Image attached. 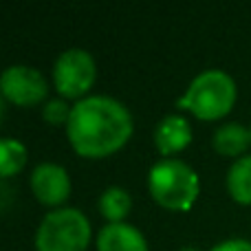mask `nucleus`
I'll list each match as a JSON object with an SVG mask.
<instances>
[{
  "label": "nucleus",
  "instance_id": "nucleus-1",
  "mask_svg": "<svg viewBox=\"0 0 251 251\" xmlns=\"http://www.w3.org/2000/svg\"><path fill=\"white\" fill-rule=\"evenodd\" d=\"M132 132V117L119 100L88 95L73 104L66 122L69 141L84 156H106L119 150Z\"/></svg>",
  "mask_w": 251,
  "mask_h": 251
},
{
  "label": "nucleus",
  "instance_id": "nucleus-2",
  "mask_svg": "<svg viewBox=\"0 0 251 251\" xmlns=\"http://www.w3.org/2000/svg\"><path fill=\"white\" fill-rule=\"evenodd\" d=\"M148 187L156 203L168 209L185 212L199 196V176L181 159H161L148 172Z\"/></svg>",
  "mask_w": 251,
  "mask_h": 251
},
{
  "label": "nucleus",
  "instance_id": "nucleus-3",
  "mask_svg": "<svg viewBox=\"0 0 251 251\" xmlns=\"http://www.w3.org/2000/svg\"><path fill=\"white\" fill-rule=\"evenodd\" d=\"M236 101V82L221 69H207L190 82L178 100L181 108H190L199 119H221Z\"/></svg>",
  "mask_w": 251,
  "mask_h": 251
},
{
  "label": "nucleus",
  "instance_id": "nucleus-4",
  "mask_svg": "<svg viewBox=\"0 0 251 251\" xmlns=\"http://www.w3.org/2000/svg\"><path fill=\"white\" fill-rule=\"evenodd\" d=\"M91 240V223L79 209L60 207L49 212L35 231L38 251H84Z\"/></svg>",
  "mask_w": 251,
  "mask_h": 251
},
{
  "label": "nucleus",
  "instance_id": "nucleus-5",
  "mask_svg": "<svg viewBox=\"0 0 251 251\" xmlns=\"http://www.w3.org/2000/svg\"><path fill=\"white\" fill-rule=\"evenodd\" d=\"M97 66L86 49H66L53 64L55 88L66 97H79L93 86Z\"/></svg>",
  "mask_w": 251,
  "mask_h": 251
},
{
  "label": "nucleus",
  "instance_id": "nucleus-6",
  "mask_svg": "<svg viewBox=\"0 0 251 251\" xmlns=\"http://www.w3.org/2000/svg\"><path fill=\"white\" fill-rule=\"evenodd\" d=\"M0 91L16 106H33L47 97V77L38 69L13 64L0 73Z\"/></svg>",
  "mask_w": 251,
  "mask_h": 251
},
{
  "label": "nucleus",
  "instance_id": "nucleus-7",
  "mask_svg": "<svg viewBox=\"0 0 251 251\" xmlns=\"http://www.w3.org/2000/svg\"><path fill=\"white\" fill-rule=\"evenodd\" d=\"M31 190L42 203L60 205L71 194V178L69 172L60 163L42 161L31 172Z\"/></svg>",
  "mask_w": 251,
  "mask_h": 251
},
{
  "label": "nucleus",
  "instance_id": "nucleus-8",
  "mask_svg": "<svg viewBox=\"0 0 251 251\" xmlns=\"http://www.w3.org/2000/svg\"><path fill=\"white\" fill-rule=\"evenodd\" d=\"M97 251H148L146 238L128 223H108L97 236Z\"/></svg>",
  "mask_w": 251,
  "mask_h": 251
},
{
  "label": "nucleus",
  "instance_id": "nucleus-9",
  "mask_svg": "<svg viewBox=\"0 0 251 251\" xmlns=\"http://www.w3.org/2000/svg\"><path fill=\"white\" fill-rule=\"evenodd\" d=\"M192 141L190 122L181 115H165L154 128V146L161 154H174Z\"/></svg>",
  "mask_w": 251,
  "mask_h": 251
},
{
  "label": "nucleus",
  "instance_id": "nucleus-10",
  "mask_svg": "<svg viewBox=\"0 0 251 251\" xmlns=\"http://www.w3.org/2000/svg\"><path fill=\"white\" fill-rule=\"evenodd\" d=\"M212 143L223 156H240L251 146V128H245L238 122L223 124L214 132Z\"/></svg>",
  "mask_w": 251,
  "mask_h": 251
},
{
  "label": "nucleus",
  "instance_id": "nucleus-11",
  "mask_svg": "<svg viewBox=\"0 0 251 251\" xmlns=\"http://www.w3.org/2000/svg\"><path fill=\"white\" fill-rule=\"evenodd\" d=\"M227 192L243 205H251V154L240 156L227 170Z\"/></svg>",
  "mask_w": 251,
  "mask_h": 251
},
{
  "label": "nucleus",
  "instance_id": "nucleus-12",
  "mask_svg": "<svg viewBox=\"0 0 251 251\" xmlns=\"http://www.w3.org/2000/svg\"><path fill=\"white\" fill-rule=\"evenodd\" d=\"M26 163V148L20 139L2 137L0 139V176L7 178L18 174Z\"/></svg>",
  "mask_w": 251,
  "mask_h": 251
},
{
  "label": "nucleus",
  "instance_id": "nucleus-13",
  "mask_svg": "<svg viewBox=\"0 0 251 251\" xmlns=\"http://www.w3.org/2000/svg\"><path fill=\"white\" fill-rule=\"evenodd\" d=\"M130 207H132V199H130L128 190H124L119 185L108 187L100 196V212L110 223H122V218L130 212Z\"/></svg>",
  "mask_w": 251,
  "mask_h": 251
},
{
  "label": "nucleus",
  "instance_id": "nucleus-14",
  "mask_svg": "<svg viewBox=\"0 0 251 251\" xmlns=\"http://www.w3.org/2000/svg\"><path fill=\"white\" fill-rule=\"evenodd\" d=\"M71 108H73V106H69L64 100H60V97H53V100L44 101L42 117H44V122H49V124H53V126H60V124L69 122Z\"/></svg>",
  "mask_w": 251,
  "mask_h": 251
},
{
  "label": "nucleus",
  "instance_id": "nucleus-15",
  "mask_svg": "<svg viewBox=\"0 0 251 251\" xmlns=\"http://www.w3.org/2000/svg\"><path fill=\"white\" fill-rule=\"evenodd\" d=\"M212 251H251V240L229 238V240H223V243H218Z\"/></svg>",
  "mask_w": 251,
  "mask_h": 251
},
{
  "label": "nucleus",
  "instance_id": "nucleus-16",
  "mask_svg": "<svg viewBox=\"0 0 251 251\" xmlns=\"http://www.w3.org/2000/svg\"><path fill=\"white\" fill-rule=\"evenodd\" d=\"M9 194H11V190H9V185L4 183V178L0 176V209L7 205V201H9Z\"/></svg>",
  "mask_w": 251,
  "mask_h": 251
},
{
  "label": "nucleus",
  "instance_id": "nucleus-17",
  "mask_svg": "<svg viewBox=\"0 0 251 251\" xmlns=\"http://www.w3.org/2000/svg\"><path fill=\"white\" fill-rule=\"evenodd\" d=\"M2 115H4V95L0 91V119H2Z\"/></svg>",
  "mask_w": 251,
  "mask_h": 251
},
{
  "label": "nucleus",
  "instance_id": "nucleus-18",
  "mask_svg": "<svg viewBox=\"0 0 251 251\" xmlns=\"http://www.w3.org/2000/svg\"><path fill=\"white\" fill-rule=\"evenodd\" d=\"M178 251H203V249H199V247H181Z\"/></svg>",
  "mask_w": 251,
  "mask_h": 251
}]
</instances>
